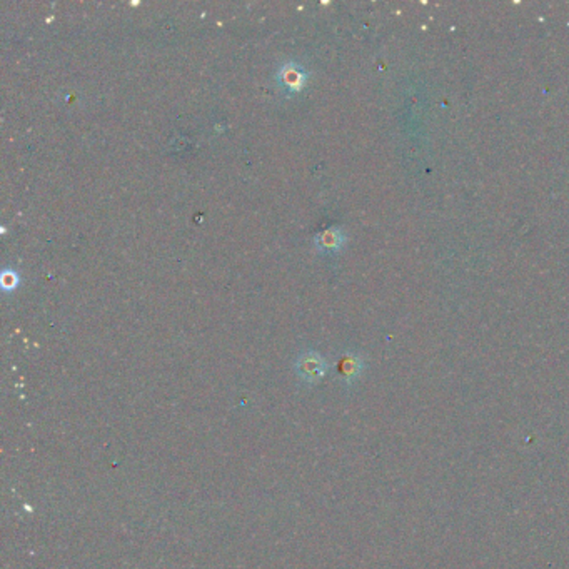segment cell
Segmentation results:
<instances>
[{
    "label": "cell",
    "instance_id": "obj_1",
    "mask_svg": "<svg viewBox=\"0 0 569 569\" xmlns=\"http://www.w3.org/2000/svg\"><path fill=\"white\" fill-rule=\"evenodd\" d=\"M297 371H299V374L304 379L316 380L323 378L325 371L324 361L316 354H305L304 357H301L299 363H297Z\"/></svg>",
    "mask_w": 569,
    "mask_h": 569
},
{
    "label": "cell",
    "instance_id": "obj_2",
    "mask_svg": "<svg viewBox=\"0 0 569 569\" xmlns=\"http://www.w3.org/2000/svg\"><path fill=\"white\" fill-rule=\"evenodd\" d=\"M361 367H363L361 361L357 359V357L349 356L343 361V364H341V372H343L344 379L352 380V379L357 378V374L361 372Z\"/></svg>",
    "mask_w": 569,
    "mask_h": 569
},
{
    "label": "cell",
    "instance_id": "obj_3",
    "mask_svg": "<svg viewBox=\"0 0 569 569\" xmlns=\"http://www.w3.org/2000/svg\"><path fill=\"white\" fill-rule=\"evenodd\" d=\"M341 242V235L336 230H329L323 235V244L328 247H336Z\"/></svg>",
    "mask_w": 569,
    "mask_h": 569
}]
</instances>
